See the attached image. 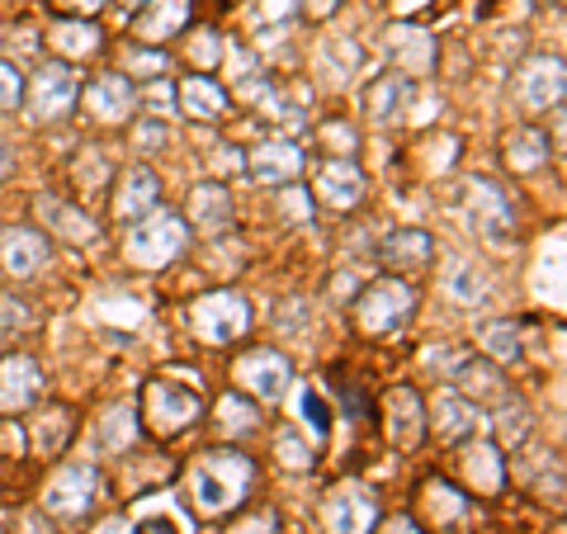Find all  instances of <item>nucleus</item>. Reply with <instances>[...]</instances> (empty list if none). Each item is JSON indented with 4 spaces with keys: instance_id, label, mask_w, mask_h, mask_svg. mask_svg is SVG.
Instances as JSON below:
<instances>
[{
    "instance_id": "nucleus-28",
    "label": "nucleus",
    "mask_w": 567,
    "mask_h": 534,
    "mask_svg": "<svg viewBox=\"0 0 567 534\" xmlns=\"http://www.w3.org/2000/svg\"><path fill=\"white\" fill-rule=\"evenodd\" d=\"M548 156H554V142H548V133L535 129V123L511 129L506 142H502V162H506V171H516V175H535L539 166H548Z\"/></svg>"
},
{
    "instance_id": "nucleus-42",
    "label": "nucleus",
    "mask_w": 567,
    "mask_h": 534,
    "mask_svg": "<svg viewBox=\"0 0 567 534\" xmlns=\"http://www.w3.org/2000/svg\"><path fill=\"white\" fill-rule=\"evenodd\" d=\"M24 81L29 76L20 66L0 58V110H20V104H24Z\"/></svg>"
},
{
    "instance_id": "nucleus-26",
    "label": "nucleus",
    "mask_w": 567,
    "mask_h": 534,
    "mask_svg": "<svg viewBox=\"0 0 567 534\" xmlns=\"http://www.w3.org/2000/svg\"><path fill=\"white\" fill-rule=\"evenodd\" d=\"M185 223L199 227V233H227L233 227V194H227L223 181H199L189 189L185 204Z\"/></svg>"
},
{
    "instance_id": "nucleus-3",
    "label": "nucleus",
    "mask_w": 567,
    "mask_h": 534,
    "mask_svg": "<svg viewBox=\"0 0 567 534\" xmlns=\"http://www.w3.org/2000/svg\"><path fill=\"white\" fill-rule=\"evenodd\" d=\"M189 251V223L171 208H152L147 218L128 223V242H123V256L137 270H166Z\"/></svg>"
},
{
    "instance_id": "nucleus-12",
    "label": "nucleus",
    "mask_w": 567,
    "mask_h": 534,
    "mask_svg": "<svg viewBox=\"0 0 567 534\" xmlns=\"http://www.w3.org/2000/svg\"><path fill=\"white\" fill-rule=\"evenodd\" d=\"M364 189H369V181H364V171L354 166L350 156H331V162H322V166H317V175H312V199L322 208H331V213L360 208Z\"/></svg>"
},
{
    "instance_id": "nucleus-31",
    "label": "nucleus",
    "mask_w": 567,
    "mask_h": 534,
    "mask_svg": "<svg viewBox=\"0 0 567 534\" xmlns=\"http://www.w3.org/2000/svg\"><path fill=\"white\" fill-rule=\"evenodd\" d=\"M48 43H52V52H58L62 62L76 66V62L95 58V52L104 48V29L95 20H58L52 33H48Z\"/></svg>"
},
{
    "instance_id": "nucleus-8",
    "label": "nucleus",
    "mask_w": 567,
    "mask_h": 534,
    "mask_svg": "<svg viewBox=\"0 0 567 534\" xmlns=\"http://www.w3.org/2000/svg\"><path fill=\"white\" fill-rule=\"evenodd\" d=\"M464 218L487 246H511L516 242V208L492 181H468L464 185Z\"/></svg>"
},
{
    "instance_id": "nucleus-6",
    "label": "nucleus",
    "mask_w": 567,
    "mask_h": 534,
    "mask_svg": "<svg viewBox=\"0 0 567 534\" xmlns=\"http://www.w3.org/2000/svg\"><path fill=\"white\" fill-rule=\"evenodd\" d=\"M100 496H104V473L95 464H62L43 487V515L62 525H76L95 511Z\"/></svg>"
},
{
    "instance_id": "nucleus-10",
    "label": "nucleus",
    "mask_w": 567,
    "mask_h": 534,
    "mask_svg": "<svg viewBox=\"0 0 567 534\" xmlns=\"http://www.w3.org/2000/svg\"><path fill=\"white\" fill-rule=\"evenodd\" d=\"M322 525L327 534H374L379 525V502L364 483H341L327 492L322 502Z\"/></svg>"
},
{
    "instance_id": "nucleus-14",
    "label": "nucleus",
    "mask_w": 567,
    "mask_h": 534,
    "mask_svg": "<svg viewBox=\"0 0 567 534\" xmlns=\"http://www.w3.org/2000/svg\"><path fill=\"white\" fill-rule=\"evenodd\" d=\"M43 398V364L24 350L0 355V412H29Z\"/></svg>"
},
{
    "instance_id": "nucleus-54",
    "label": "nucleus",
    "mask_w": 567,
    "mask_h": 534,
    "mask_svg": "<svg viewBox=\"0 0 567 534\" xmlns=\"http://www.w3.org/2000/svg\"><path fill=\"white\" fill-rule=\"evenodd\" d=\"M6 166H10V152H6V147H0V175H6Z\"/></svg>"
},
{
    "instance_id": "nucleus-41",
    "label": "nucleus",
    "mask_w": 567,
    "mask_h": 534,
    "mask_svg": "<svg viewBox=\"0 0 567 534\" xmlns=\"http://www.w3.org/2000/svg\"><path fill=\"white\" fill-rule=\"evenodd\" d=\"M123 62H128L133 76H166L171 71V58H166V48H147V43H128L123 48Z\"/></svg>"
},
{
    "instance_id": "nucleus-55",
    "label": "nucleus",
    "mask_w": 567,
    "mask_h": 534,
    "mask_svg": "<svg viewBox=\"0 0 567 534\" xmlns=\"http://www.w3.org/2000/svg\"><path fill=\"white\" fill-rule=\"evenodd\" d=\"M123 6H128V10H137V6H142V0H123Z\"/></svg>"
},
{
    "instance_id": "nucleus-48",
    "label": "nucleus",
    "mask_w": 567,
    "mask_h": 534,
    "mask_svg": "<svg viewBox=\"0 0 567 534\" xmlns=\"http://www.w3.org/2000/svg\"><path fill=\"white\" fill-rule=\"evenodd\" d=\"M535 496H539V502L563 506V464H554V473H544V477H539V483H535Z\"/></svg>"
},
{
    "instance_id": "nucleus-30",
    "label": "nucleus",
    "mask_w": 567,
    "mask_h": 534,
    "mask_svg": "<svg viewBox=\"0 0 567 534\" xmlns=\"http://www.w3.org/2000/svg\"><path fill=\"white\" fill-rule=\"evenodd\" d=\"M406 110H412V76L402 71H388L364 91V114L374 123H398Z\"/></svg>"
},
{
    "instance_id": "nucleus-38",
    "label": "nucleus",
    "mask_w": 567,
    "mask_h": 534,
    "mask_svg": "<svg viewBox=\"0 0 567 534\" xmlns=\"http://www.w3.org/2000/svg\"><path fill=\"white\" fill-rule=\"evenodd\" d=\"M29 327H39V308H33L24 294H0V341L20 336Z\"/></svg>"
},
{
    "instance_id": "nucleus-13",
    "label": "nucleus",
    "mask_w": 567,
    "mask_h": 534,
    "mask_svg": "<svg viewBox=\"0 0 567 534\" xmlns=\"http://www.w3.org/2000/svg\"><path fill=\"white\" fill-rule=\"evenodd\" d=\"M563 91H567V66H563L558 52L554 58H548V52L544 58H529L516 76V95H520L525 110H535V114L563 110Z\"/></svg>"
},
{
    "instance_id": "nucleus-43",
    "label": "nucleus",
    "mask_w": 567,
    "mask_h": 534,
    "mask_svg": "<svg viewBox=\"0 0 567 534\" xmlns=\"http://www.w3.org/2000/svg\"><path fill=\"white\" fill-rule=\"evenodd\" d=\"M303 417H308V425H312V435L317 440H322L327 444V435H331V402L327 398H317V388H308V393H303Z\"/></svg>"
},
{
    "instance_id": "nucleus-40",
    "label": "nucleus",
    "mask_w": 567,
    "mask_h": 534,
    "mask_svg": "<svg viewBox=\"0 0 567 534\" xmlns=\"http://www.w3.org/2000/svg\"><path fill=\"white\" fill-rule=\"evenodd\" d=\"M483 294H487V279L477 275L468 260H454V270H450V298L464 302V308H473V302H483Z\"/></svg>"
},
{
    "instance_id": "nucleus-46",
    "label": "nucleus",
    "mask_w": 567,
    "mask_h": 534,
    "mask_svg": "<svg viewBox=\"0 0 567 534\" xmlns=\"http://www.w3.org/2000/svg\"><path fill=\"white\" fill-rule=\"evenodd\" d=\"M256 20L260 24H289V20H298V0H256Z\"/></svg>"
},
{
    "instance_id": "nucleus-19",
    "label": "nucleus",
    "mask_w": 567,
    "mask_h": 534,
    "mask_svg": "<svg viewBox=\"0 0 567 534\" xmlns=\"http://www.w3.org/2000/svg\"><path fill=\"white\" fill-rule=\"evenodd\" d=\"M33 213H39L48 233L58 242H66V246H91L100 237V223L85 208L62 199V194H39V199H33Z\"/></svg>"
},
{
    "instance_id": "nucleus-5",
    "label": "nucleus",
    "mask_w": 567,
    "mask_h": 534,
    "mask_svg": "<svg viewBox=\"0 0 567 534\" xmlns=\"http://www.w3.org/2000/svg\"><path fill=\"white\" fill-rule=\"evenodd\" d=\"M251 322H256V308H251V298L237 294V289H213V294L189 302V327L208 346L241 341V336L251 331Z\"/></svg>"
},
{
    "instance_id": "nucleus-23",
    "label": "nucleus",
    "mask_w": 567,
    "mask_h": 534,
    "mask_svg": "<svg viewBox=\"0 0 567 534\" xmlns=\"http://www.w3.org/2000/svg\"><path fill=\"white\" fill-rule=\"evenodd\" d=\"M458 469H464V483L477 496H496L502 483H506V454L496 450V440L468 435L464 444H458Z\"/></svg>"
},
{
    "instance_id": "nucleus-22",
    "label": "nucleus",
    "mask_w": 567,
    "mask_h": 534,
    "mask_svg": "<svg viewBox=\"0 0 567 534\" xmlns=\"http://www.w3.org/2000/svg\"><path fill=\"white\" fill-rule=\"evenodd\" d=\"M48 256H52V242L43 233H33V227H6V233H0V270L10 279L43 275Z\"/></svg>"
},
{
    "instance_id": "nucleus-21",
    "label": "nucleus",
    "mask_w": 567,
    "mask_h": 534,
    "mask_svg": "<svg viewBox=\"0 0 567 534\" xmlns=\"http://www.w3.org/2000/svg\"><path fill=\"white\" fill-rule=\"evenodd\" d=\"M468 515H473V496L445 483V477H431V483L421 487V521L435 534H458Z\"/></svg>"
},
{
    "instance_id": "nucleus-35",
    "label": "nucleus",
    "mask_w": 567,
    "mask_h": 534,
    "mask_svg": "<svg viewBox=\"0 0 567 534\" xmlns=\"http://www.w3.org/2000/svg\"><path fill=\"white\" fill-rule=\"evenodd\" d=\"M256 425H260V412H256V402H246V393L218 398V431H223V435L241 440V435H251Z\"/></svg>"
},
{
    "instance_id": "nucleus-11",
    "label": "nucleus",
    "mask_w": 567,
    "mask_h": 534,
    "mask_svg": "<svg viewBox=\"0 0 567 534\" xmlns=\"http://www.w3.org/2000/svg\"><path fill=\"white\" fill-rule=\"evenodd\" d=\"M76 104H85V114L95 123H104V129H118V123H128L137 110V85L123 76V71H104V76L81 85Z\"/></svg>"
},
{
    "instance_id": "nucleus-15",
    "label": "nucleus",
    "mask_w": 567,
    "mask_h": 534,
    "mask_svg": "<svg viewBox=\"0 0 567 534\" xmlns=\"http://www.w3.org/2000/svg\"><path fill=\"white\" fill-rule=\"evenodd\" d=\"M246 175L256 185H293L303 175V152L293 137H265L246 152Z\"/></svg>"
},
{
    "instance_id": "nucleus-37",
    "label": "nucleus",
    "mask_w": 567,
    "mask_h": 534,
    "mask_svg": "<svg viewBox=\"0 0 567 534\" xmlns=\"http://www.w3.org/2000/svg\"><path fill=\"white\" fill-rule=\"evenodd\" d=\"M137 110L142 119H166L175 114V81L171 76H152L147 85H137Z\"/></svg>"
},
{
    "instance_id": "nucleus-47",
    "label": "nucleus",
    "mask_w": 567,
    "mask_h": 534,
    "mask_svg": "<svg viewBox=\"0 0 567 534\" xmlns=\"http://www.w3.org/2000/svg\"><path fill=\"white\" fill-rule=\"evenodd\" d=\"M227 534H279V511H251L246 521H237V530Z\"/></svg>"
},
{
    "instance_id": "nucleus-36",
    "label": "nucleus",
    "mask_w": 567,
    "mask_h": 534,
    "mask_svg": "<svg viewBox=\"0 0 567 534\" xmlns=\"http://www.w3.org/2000/svg\"><path fill=\"white\" fill-rule=\"evenodd\" d=\"M185 58L199 76H213V66L223 62V33L218 29H189L185 33Z\"/></svg>"
},
{
    "instance_id": "nucleus-20",
    "label": "nucleus",
    "mask_w": 567,
    "mask_h": 534,
    "mask_svg": "<svg viewBox=\"0 0 567 534\" xmlns=\"http://www.w3.org/2000/svg\"><path fill=\"white\" fill-rule=\"evenodd\" d=\"M383 431L398 450H416V444L425 440V398L416 393V388L402 383L383 398Z\"/></svg>"
},
{
    "instance_id": "nucleus-9",
    "label": "nucleus",
    "mask_w": 567,
    "mask_h": 534,
    "mask_svg": "<svg viewBox=\"0 0 567 534\" xmlns=\"http://www.w3.org/2000/svg\"><path fill=\"white\" fill-rule=\"evenodd\" d=\"M233 379L241 393H251V402H284V393L293 388V364L284 350H251L241 355V360L233 364Z\"/></svg>"
},
{
    "instance_id": "nucleus-49",
    "label": "nucleus",
    "mask_w": 567,
    "mask_h": 534,
    "mask_svg": "<svg viewBox=\"0 0 567 534\" xmlns=\"http://www.w3.org/2000/svg\"><path fill=\"white\" fill-rule=\"evenodd\" d=\"M336 10H341V0H298V14H303V20H312V24L331 20Z\"/></svg>"
},
{
    "instance_id": "nucleus-16",
    "label": "nucleus",
    "mask_w": 567,
    "mask_h": 534,
    "mask_svg": "<svg viewBox=\"0 0 567 534\" xmlns=\"http://www.w3.org/2000/svg\"><path fill=\"white\" fill-rule=\"evenodd\" d=\"M152 208H162V175H156L147 162H133L114 181V218L137 223V218H147Z\"/></svg>"
},
{
    "instance_id": "nucleus-45",
    "label": "nucleus",
    "mask_w": 567,
    "mask_h": 534,
    "mask_svg": "<svg viewBox=\"0 0 567 534\" xmlns=\"http://www.w3.org/2000/svg\"><path fill=\"white\" fill-rule=\"evenodd\" d=\"M104 6H110V0H52V14H58V20H95Z\"/></svg>"
},
{
    "instance_id": "nucleus-53",
    "label": "nucleus",
    "mask_w": 567,
    "mask_h": 534,
    "mask_svg": "<svg viewBox=\"0 0 567 534\" xmlns=\"http://www.w3.org/2000/svg\"><path fill=\"white\" fill-rule=\"evenodd\" d=\"M48 525H52L48 515H20V521H14V534H52Z\"/></svg>"
},
{
    "instance_id": "nucleus-29",
    "label": "nucleus",
    "mask_w": 567,
    "mask_h": 534,
    "mask_svg": "<svg viewBox=\"0 0 567 534\" xmlns=\"http://www.w3.org/2000/svg\"><path fill=\"white\" fill-rule=\"evenodd\" d=\"M137 435H142V421H137V402H114L110 412H104L100 421H95V450L100 454H114V459H123L137 444Z\"/></svg>"
},
{
    "instance_id": "nucleus-44",
    "label": "nucleus",
    "mask_w": 567,
    "mask_h": 534,
    "mask_svg": "<svg viewBox=\"0 0 567 534\" xmlns=\"http://www.w3.org/2000/svg\"><path fill=\"white\" fill-rule=\"evenodd\" d=\"M133 142H137V152H147V156H152L156 147H171V123H166V119H142Z\"/></svg>"
},
{
    "instance_id": "nucleus-2",
    "label": "nucleus",
    "mask_w": 567,
    "mask_h": 534,
    "mask_svg": "<svg viewBox=\"0 0 567 534\" xmlns=\"http://www.w3.org/2000/svg\"><path fill=\"white\" fill-rule=\"evenodd\" d=\"M204 417V393L189 388L181 379H147L142 383V398H137V421L147 425L156 440H175L194 431Z\"/></svg>"
},
{
    "instance_id": "nucleus-7",
    "label": "nucleus",
    "mask_w": 567,
    "mask_h": 534,
    "mask_svg": "<svg viewBox=\"0 0 567 534\" xmlns=\"http://www.w3.org/2000/svg\"><path fill=\"white\" fill-rule=\"evenodd\" d=\"M76 100H81V76H76V66L62 62V58L43 62L24 81V104H29V119L33 123H58V119H66L71 110H76Z\"/></svg>"
},
{
    "instance_id": "nucleus-50",
    "label": "nucleus",
    "mask_w": 567,
    "mask_h": 534,
    "mask_svg": "<svg viewBox=\"0 0 567 534\" xmlns=\"http://www.w3.org/2000/svg\"><path fill=\"white\" fill-rule=\"evenodd\" d=\"M374 530H379V534H425V530L412 521V515H393V521H379Z\"/></svg>"
},
{
    "instance_id": "nucleus-24",
    "label": "nucleus",
    "mask_w": 567,
    "mask_h": 534,
    "mask_svg": "<svg viewBox=\"0 0 567 534\" xmlns=\"http://www.w3.org/2000/svg\"><path fill=\"white\" fill-rule=\"evenodd\" d=\"M435 260V237L425 227H393L379 242V265H388L393 275H416Z\"/></svg>"
},
{
    "instance_id": "nucleus-39",
    "label": "nucleus",
    "mask_w": 567,
    "mask_h": 534,
    "mask_svg": "<svg viewBox=\"0 0 567 534\" xmlns=\"http://www.w3.org/2000/svg\"><path fill=\"white\" fill-rule=\"evenodd\" d=\"M275 459H279V469H289V473H308L312 469V444L293 431V425H284V431L275 435Z\"/></svg>"
},
{
    "instance_id": "nucleus-4",
    "label": "nucleus",
    "mask_w": 567,
    "mask_h": 534,
    "mask_svg": "<svg viewBox=\"0 0 567 534\" xmlns=\"http://www.w3.org/2000/svg\"><path fill=\"white\" fill-rule=\"evenodd\" d=\"M416 317V289L402 275H383L354 294V322L364 336H398Z\"/></svg>"
},
{
    "instance_id": "nucleus-17",
    "label": "nucleus",
    "mask_w": 567,
    "mask_h": 534,
    "mask_svg": "<svg viewBox=\"0 0 567 534\" xmlns=\"http://www.w3.org/2000/svg\"><path fill=\"white\" fill-rule=\"evenodd\" d=\"M189 29V0H142L133 10V43L166 48Z\"/></svg>"
},
{
    "instance_id": "nucleus-27",
    "label": "nucleus",
    "mask_w": 567,
    "mask_h": 534,
    "mask_svg": "<svg viewBox=\"0 0 567 534\" xmlns=\"http://www.w3.org/2000/svg\"><path fill=\"white\" fill-rule=\"evenodd\" d=\"M454 393H464L473 407H487V402H502L511 388L502 379V364H492L487 355H477V360L454 364Z\"/></svg>"
},
{
    "instance_id": "nucleus-33",
    "label": "nucleus",
    "mask_w": 567,
    "mask_h": 534,
    "mask_svg": "<svg viewBox=\"0 0 567 534\" xmlns=\"http://www.w3.org/2000/svg\"><path fill=\"white\" fill-rule=\"evenodd\" d=\"M492 425H496V450H520V444L529 440V431H535V417H529V407L506 393L502 402H492Z\"/></svg>"
},
{
    "instance_id": "nucleus-18",
    "label": "nucleus",
    "mask_w": 567,
    "mask_h": 534,
    "mask_svg": "<svg viewBox=\"0 0 567 534\" xmlns=\"http://www.w3.org/2000/svg\"><path fill=\"white\" fill-rule=\"evenodd\" d=\"M477 421H483V407H473L464 393H435V402H425V431H435V440L445 444H464L468 435H477Z\"/></svg>"
},
{
    "instance_id": "nucleus-34",
    "label": "nucleus",
    "mask_w": 567,
    "mask_h": 534,
    "mask_svg": "<svg viewBox=\"0 0 567 534\" xmlns=\"http://www.w3.org/2000/svg\"><path fill=\"white\" fill-rule=\"evenodd\" d=\"M520 322H511V317H496V322H487L483 331H477V341H483V355L492 364H516L525 355V341H520Z\"/></svg>"
},
{
    "instance_id": "nucleus-32",
    "label": "nucleus",
    "mask_w": 567,
    "mask_h": 534,
    "mask_svg": "<svg viewBox=\"0 0 567 534\" xmlns=\"http://www.w3.org/2000/svg\"><path fill=\"white\" fill-rule=\"evenodd\" d=\"M71 435H76V412L71 407H43L39 417H33V431H29V440H33V454H62L66 444H71Z\"/></svg>"
},
{
    "instance_id": "nucleus-1",
    "label": "nucleus",
    "mask_w": 567,
    "mask_h": 534,
    "mask_svg": "<svg viewBox=\"0 0 567 534\" xmlns=\"http://www.w3.org/2000/svg\"><path fill=\"white\" fill-rule=\"evenodd\" d=\"M256 487V459L241 450H204L189 464V502L204 521H227L246 506Z\"/></svg>"
},
{
    "instance_id": "nucleus-52",
    "label": "nucleus",
    "mask_w": 567,
    "mask_h": 534,
    "mask_svg": "<svg viewBox=\"0 0 567 534\" xmlns=\"http://www.w3.org/2000/svg\"><path fill=\"white\" fill-rule=\"evenodd\" d=\"M137 534H181V525L166 521V515H147V521H133Z\"/></svg>"
},
{
    "instance_id": "nucleus-25",
    "label": "nucleus",
    "mask_w": 567,
    "mask_h": 534,
    "mask_svg": "<svg viewBox=\"0 0 567 534\" xmlns=\"http://www.w3.org/2000/svg\"><path fill=\"white\" fill-rule=\"evenodd\" d=\"M227 104H233V95H227L213 76H199V71L175 85V110L194 123H218L227 114Z\"/></svg>"
},
{
    "instance_id": "nucleus-51",
    "label": "nucleus",
    "mask_w": 567,
    "mask_h": 534,
    "mask_svg": "<svg viewBox=\"0 0 567 534\" xmlns=\"http://www.w3.org/2000/svg\"><path fill=\"white\" fill-rule=\"evenodd\" d=\"M91 534H137V525L128 521V515H104Z\"/></svg>"
}]
</instances>
